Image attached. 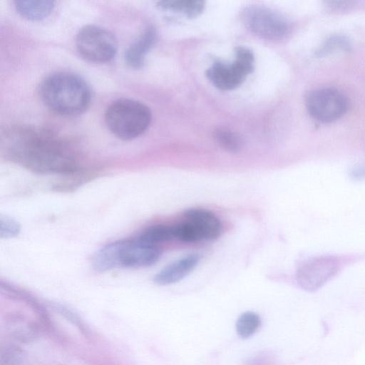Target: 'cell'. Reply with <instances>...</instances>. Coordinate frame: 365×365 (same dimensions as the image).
Masks as SVG:
<instances>
[{
	"instance_id": "6da1fadb",
	"label": "cell",
	"mask_w": 365,
	"mask_h": 365,
	"mask_svg": "<svg viewBox=\"0 0 365 365\" xmlns=\"http://www.w3.org/2000/svg\"><path fill=\"white\" fill-rule=\"evenodd\" d=\"M1 143L11 160L33 172L70 174L78 169L74 149L50 130L14 126L6 130Z\"/></svg>"
},
{
	"instance_id": "7a4b0ae2",
	"label": "cell",
	"mask_w": 365,
	"mask_h": 365,
	"mask_svg": "<svg viewBox=\"0 0 365 365\" xmlns=\"http://www.w3.org/2000/svg\"><path fill=\"white\" fill-rule=\"evenodd\" d=\"M39 94L49 109L67 116L83 113L91 100V89L84 79L68 71L46 76L40 84Z\"/></svg>"
},
{
	"instance_id": "3957f363",
	"label": "cell",
	"mask_w": 365,
	"mask_h": 365,
	"mask_svg": "<svg viewBox=\"0 0 365 365\" xmlns=\"http://www.w3.org/2000/svg\"><path fill=\"white\" fill-rule=\"evenodd\" d=\"M152 115L144 103L130 98H119L112 102L105 113L106 123L115 136L132 140L149 127Z\"/></svg>"
},
{
	"instance_id": "277c9868",
	"label": "cell",
	"mask_w": 365,
	"mask_h": 365,
	"mask_svg": "<svg viewBox=\"0 0 365 365\" xmlns=\"http://www.w3.org/2000/svg\"><path fill=\"white\" fill-rule=\"evenodd\" d=\"M182 222L173 225L175 239L184 242L214 240L222 232V224L212 211L190 208L184 212Z\"/></svg>"
},
{
	"instance_id": "5b68a950",
	"label": "cell",
	"mask_w": 365,
	"mask_h": 365,
	"mask_svg": "<svg viewBox=\"0 0 365 365\" xmlns=\"http://www.w3.org/2000/svg\"><path fill=\"white\" fill-rule=\"evenodd\" d=\"M76 48L81 56L93 63H106L115 56L118 40L109 30L96 25H86L77 34Z\"/></svg>"
},
{
	"instance_id": "8992f818",
	"label": "cell",
	"mask_w": 365,
	"mask_h": 365,
	"mask_svg": "<svg viewBox=\"0 0 365 365\" xmlns=\"http://www.w3.org/2000/svg\"><path fill=\"white\" fill-rule=\"evenodd\" d=\"M235 54L236 59L232 63L216 62L207 70L208 79L219 89L236 88L254 69L252 51L244 47H238Z\"/></svg>"
},
{
	"instance_id": "52a82bcc",
	"label": "cell",
	"mask_w": 365,
	"mask_h": 365,
	"mask_svg": "<svg viewBox=\"0 0 365 365\" xmlns=\"http://www.w3.org/2000/svg\"><path fill=\"white\" fill-rule=\"evenodd\" d=\"M310 115L321 123H331L340 118L346 111V96L333 88H320L310 91L306 98Z\"/></svg>"
},
{
	"instance_id": "ba28073f",
	"label": "cell",
	"mask_w": 365,
	"mask_h": 365,
	"mask_svg": "<svg viewBox=\"0 0 365 365\" xmlns=\"http://www.w3.org/2000/svg\"><path fill=\"white\" fill-rule=\"evenodd\" d=\"M339 259L333 255H320L309 259L297 269L296 279L299 286L308 292H314L338 272Z\"/></svg>"
},
{
	"instance_id": "9c48e42d",
	"label": "cell",
	"mask_w": 365,
	"mask_h": 365,
	"mask_svg": "<svg viewBox=\"0 0 365 365\" xmlns=\"http://www.w3.org/2000/svg\"><path fill=\"white\" fill-rule=\"evenodd\" d=\"M242 19L253 34L269 39L283 37L289 29L288 21L281 14L263 6L247 7L243 11Z\"/></svg>"
},
{
	"instance_id": "30bf717a",
	"label": "cell",
	"mask_w": 365,
	"mask_h": 365,
	"mask_svg": "<svg viewBox=\"0 0 365 365\" xmlns=\"http://www.w3.org/2000/svg\"><path fill=\"white\" fill-rule=\"evenodd\" d=\"M161 250L158 245L146 242L139 237L116 241L118 267H142L158 261Z\"/></svg>"
},
{
	"instance_id": "8fae6325",
	"label": "cell",
	"mask_w": 365,
	"mask_h": 365,
	"mask_svg": "<svg viewBox=\"0 0 365 365\" xmlns=\"http://www.w3.org/2000/svg\"><path fill=\"white\" fill-rule=\"evenodd\" d=\"M200 256L192 254L178 259L163 268L153 278L158 285L176 283L187 277L197 265Z\"/></svg>"
},
{
	"instance_id": "7c38bea8",
	"label": "cell",
	"mask_w": 365,
	"mask_h": 365,
	"mask_svg": "<svg viewBox=\"0 0 365 365\" xmlns=\"http://www.w3.org/2000/svg\"><path fill=\"white\" fill-rule=\"evenodd\" d=\"M156 38V31L149 26L145 28L140 36L133 42L125 53L127 64L133 68H139L144 63L145 57L154 44Z\"/></svg>"
},
{
	"instance_id": "4fadbf2b",
	"label": "cell",
	"mask_w": 365,
	"mask_h": 365,
	"mask_svg": "<svg viewBox=\"0 0 365 365\" xmlns=\"http://www.w3.org/2000/svg\"><path fill=\"white\" fill-rule=\"evenodd\" d=\"M17 12L30 20H39L47 16L54 7V1L48 0L14 1Z\"/></svg>"
},
{
	"instance_id": "5bb4252c",
	"label": "cell",
	"mask_w": 365,
	"mask_h": 365,
	"mask_svg": "<svg viewBox=\"0 0 365 365\" xmlns=\"http://www.w3.org/2000/svg\"><path fill=\"white\" fill-rule=\"evenodd\" d=\"M158 6L163 9L182 13L188 17H195L203 11L205 2L199 0H168L159 1Z\"/></svg>"
},
{
	"instance_id": "9a60e30c",
	"label": "cell",
	"mask_w": 365,
	"mask_h": 365,
	"mask_svg": "<svg viewBox=\"0 0 365 365\" xmlns=\"http://www.w3.org/2000/svg\"><path fill=\"white\" fill-rule=\"evenodd\" d=\"M140 239L158 245L175 239L173 225H155L145 229L139 236Z\"/></svg>"
},
{
	"instance_id": "2e32d148",
	"label": "cell",
	"mask_w": 365,
	"mask_h": 365,
	"mask_svg": "<svg viewBox=\"0 0 365 365\" xmlns=\"http://www.w3.org/2000/svg\"><path fill=\"white\" fill-rule=\"evenodd\" d=\"M260 325V318L257 314L246 312L242 314L236 322V331L242 339L251 336Z\"/></svg>"
},
{
	"instance_id": "e0dca14e",
	"label": "cell",
	"mask_w": 365,
	"mask_h": 365,
	"mask_svg": "<svg viewBox=\"0 0 365 365\" xmlns=\"http://www.w3.org/2000/svg\"><path fill=\"white\" fill-rule=\"evenodd\" d=\"M215 138L224 150L236 153L241 149L242 140L235 133L226 128H218L215 132Z\"/></svg>"
},
{
	"instance_id": "ac0fdd59",
	"label": "cell",
	"mask_w": 365,
	"mask_h": 365,
	"mask_svg": "<svg viewBox=\"0 0 365 365\" xmlns=\"http://www.w3.org/2000/svg\"><path fill=\"white\" fill-rule=\"evenodd\" d=\"M351 43L344 36L335 35L329 37L317 51L318 56H324L339 52L348 51Z\"/></svg>"
},
{
	"instance_id": "d6986e66",
	"label": "cell",
	"mask_w": 365,
	"mask_h": 365,
	"mask_svg": "<svg viewBox=\"0 0 365 365\" xmlns=\"http://www.w3.org/2000/svg\"><path fill=\"white\" fill-rule=\"evenodd\" d=\"M20 232L19 222L8 216L0 217V236L1 238H11L17 236Z\"/></svg>"
},
{
	"instance_id": "ffe728a7",
	"label": "cell",
	"mask_w": 365,
	"mask_h": 365,
	"mask_svg": "<svg viewBox=\"0 0 365 365\" xmlns=\"http://www.w3.org/2000/svg\"><path fill=\"white\" fill-rule=\"evenodd\" d=\"M349 175L354 181L365 180V162L354 165L349 170Z\"/></svg>"
}]
</instances>
